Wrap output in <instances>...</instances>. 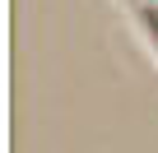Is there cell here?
Segmentation results:
<instances>
[{
  "label": "cell",
  "mask_w": 158,
  "mask_h": 153,
  "mask_svg": "<svg viewBox=\"0 0 158 153\" xmlns=\"http://www.w3.org/2000/svg\"><path fill=\"white\" fill-rule=\"evenodd\" d=\"M139 23H144V28H149V37H153V42H158V14H144V19H139Z\"/></svg>",
  "instance_id": "1"
}]
</instances>
